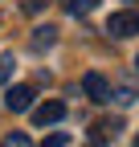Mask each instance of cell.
<instances>
[{"label":"cell","instance_id":"obj_9","mask_svg":"<svg viewBox=\"0 0 139 147\" xmlns=\"http://www.w3.org/2000/svg\"><path fill=\"white\" fill-rule=\"evenodd\" d=\"M135 98H139V94H135L131 86H119V90H115V102H119V106H131Z\"/></svg>","mask_w":139,"mask_h":147},{"label":"cell","instance_id":"obj_6","mask_svg":"<svg viewBox=\"0 0 139 147\" xmlns=\"http://www.w3.org/2000/svg\"><path fill=\"white\" fill-rule=\"evenodd\" d=\"M57 41V29H49V25H41V29H33V49H49V45H53Z\"/></svg>","mask_w":139,"mask_h":147},{"label":"cell","instance_id":"obj_11","mask_svg":"<svg viewBox=\"0 0 139 147\" xmlns=\"http://www.w3.org/2000/svg\"><path fill=\"white\" fill-rule=\"evenodd\" d=\"M45 143H49V147H65L70 135H65V131H53V135H45Z\"/></svg>","mask_w":139,"mask_h":147},{"label":"cell","instance_id":"obj_2","mask_svg":"<svg viewBox=\"0 0 139 147\" xmlns=\"http://www.w3.org/2000/svg\"><path fill=\"white\" fill-rule=\"evenodd\" d=\"M107 33L111 37H135L139 33V12H111V21H107Z\"/></svg>","mask_w":139,"mask_h":147},{"label":"cell","instance_id":"obj_13","mask_svg":"<svg viewBox=\"0 0 139 147\" xmlns=\"http://www.w3.org/2000/svg\"><path fill=\"white\" fill-rule=\"evenodd\" d=\"M135 143H139V135H135Z\"/></svg>","mask_w":139,"mask_h":147},{"label":"cell","instance_id":"obj_10","mask_svg":"<svg viewBox=\"0 0 139 147\" xmlns=\"http://www.w3.org/2000/svg\"><path fill=\"white\" fill-rule=\"evenodd\" d=\"M4 147H29V135L25 131H12V135H4Z\"/></svg>","mask_w":139,"mask_h":147},{"label":"cell","instance_id":"obj_1","mask_svg":"<svg viewBox=\"0 0 139 147\" xmlns=\"http://www.w3.org/2000/svg\"><path fill=\"white\" fill-rule=\"evenodd\" d=\"M33 98H37V90L33 86H8L4 90V110H12V115H25V110H33Z\"/></svg>","mask_w":139,"mask_h":147},{"label":"cell","instance_id":"obj_7","mask_svg":"<svg viewBox=\"0 0 139 147\" xmlns=\"http://www.w3.org/2000/svg\"><path fill=\"white\" fill-rule=\"evenodd\" d=\"M61 8H65L70 16H86V12L98 8V0H61Z\"/></svg>","mask_w":139,"mask_h":147},{"label":"cell","instance_id":"obj_3","mask_svg":"<svg viewBox=\"0 0 139 147\" xmlns=\"http://www.w3.org/2000/svg\"><path fill=\"white\" fill-rule=\"evenodd\" d=\"M82 90H86V98H90V102H111V82L102 78L98 69H90V74L82 78Z\"/></svg>","mask_w":139,"mask_h":147},{"label":"cell","instance_id":"obj_4","mask_svg":"<svg viewBox=\"0 0 139 147\" xmlns=\"http://www.w3.org/2000/svg\"><path fill=\"white\" fill-rule=\"evenodd\" d=\"M61 119H65V106L53 102V98L41 102V106H33V123H37V127H53V123H61Z\"/></svg>","mask_w":139,"mask_h":147},{"label":"cell","instance_id":"obj_12","mask_svg":"<svg viewBox=\"0 0 139 147\" xmlns=\"http://www.w3.org/2000/svg\"><path fill=\"white\" fill-rule=\"evenodd\" d=\"M41 4H45V0H25V12H37Z\"/></svg>","mask_w":139,"mask_h":147},{"label":"cell","instance_id":"obj_14","mask_svg":"<svg viewBox=\"0 0 139 147\" xmlns=\"http://www.w3.org/2000/svg\"><path fill=\"white\" fill-rule=\"evenodd\" d=\"M135 65H139V57H135Z\"/></svg>","mask_w":139,"mask_h":147},{"label":"cell","instance_id":"obj_8","mask_svg":"<svg viewBox=\"0 0 139 147\" xmlns=\"http://www.w3.org/2000/svg\"><path fill=\"white\" fill-rule=\"evenodd\" d=\"M12 69H16V57H12V53H0V86L12 78Z\"/></svg>","mask_w":139,"mask_h":147},{"label":"cell","instance_id":"obj_5","mask_svg":"<svg viewBox=\"0 0 139 147\" xmlns=\"http://www.w3.org/2000/svg\"><path fill=\"white\" fill-rule=\"evenodd\" d=\"M119 119H102V123H94L90 127V143H107V139H115V131H119Z\"/></svg>","mask_w":139,"mask_h":147}]
</instances>
